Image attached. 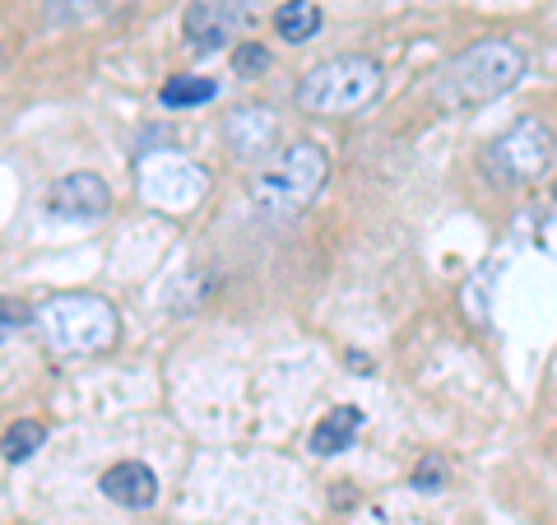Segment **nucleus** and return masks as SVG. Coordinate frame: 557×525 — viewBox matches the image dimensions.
Returning a JSON list of instances; mask_svg holds the SVG:
<instances>
[{"label": "nucleus", "instance_id": "obj_1", "mask_svg": "<svg viewBox=\"0 0 557 525\" xmlns=\"http://www.w3.org/2000/svg\"><path fill=\"white\" fill-rule=\"evenodd\" d=\"M520 75H525V51L507 38H483L469 42L460 57H450L437 70V102L446 108H474V102H493L511 94Z\"/></svg>", "mask_w": 557, "mask_h": 525}, {"label": "nucleus", "instance_id": "obj_2", "mask_svg": "<svg viewBox=\"0 0 557 525\" xmlns=\"http://www.w3.org/2000/svg\"><path fill=\"white\" fill-rule=\"evenodd\" d=\"M33 321H38L47 349L61 358L108 354L121 335L116 307L98 293H57V297H47V303H38Z\"/></svg>", "mask_w": 557, "mask_h": 525}, {"label": "nucleus", "instance_id": "obj_3", "mask_svg": "<svg viewBox=\"0 0 557 525\" xmlns=\"http://www.w3.org/2000/svg\"><path fill=\"white\" fill-rule=\"evenodd\" d=\"M325 178H330L325 149L311 145V139H298V145H288L274 163H265L251 178V200H256L260 215L293 219V215H302V209L321 196Z\"/></svg>", "mask_w": 557, "mask_h": 525}, {"label": "nucleus", "instance_id": "obj_4", "mask_svg": "<svg viewBox=\"0 0 557 525\" xmlns=\"http://www.w3.org/2000/svg\"><path fill=\"white\" fill-rule=\"evenodd\" d=\"M381 65L372 57H330L307 70L298 84V108L311 117H354L381 98Z\"/></svg>", "mask_w": 557, "mask_h": 525}, {"label": "nucleus", "instance_id": "obj_5", "mask_svg": "<svg viewBox=\"0 0 557 525\" xmlns=\"http://www.w3.org/2000/svg\"><path fill=\"white\" fill-rule=\"evenodd\" d=\"M135 182H139V196L153 209H163V215H190L209 191V172L177 149H149L135 163Z\"/></svg>", "mask_w": 557, "mask_h": 525}, {"label": "nucleus", "instance_id": "obj_6", "mask_svg": "<svg viewBox=\"0 0 557 525\" xmlns=\"http://www.w3.org/2000/svg\"><path fill=\"white\" fill-rule=\"evenodd\" d=\"M487 172L507 186H534L548 178V168L557 159V139L539 117H520L516 126L502 131L493 145H487Z\"/></svg>", "mask_w": 557, "mask_h": 525}, {"label": "nucleus", "instance_id": "obj_7", "mask_svg": "<svg viewBox=\"0 0 557 525\" xmlns=\"http://www.w3.org/2000/svg\"><path fill=\"white\" fill-rule=\"evenodd\" d=\"M182 28H186L190 51L214 57V51H223L247 28V5L242 0H190L182 14Z\"/></svg>", "mask_w": 557, "mask_h": 525}, {"label": "nucleus", "instance_id": "obj_8", "mask_svg": "<svg viewBox=\"0 0 557 525\" xmlns=\"http://www.w3.org/2000/svg\"><path fill=\"white\" fill-rule=\"evenodd\" d=\"M47 209L65 223H94L112 209V186L98 172H65L47 191Z\"/></svg>", "mask_w": 557, "mask_h": 525}, {"label": "nucleus", "instance_id": "obj_9", "mask_svg": "<svg viewBox=\"0 0 557 525\" xmlns=\"http://www.w3.org/2000/svg\"><path fill=\"white\" fill-rule=\"evenodd\" d=\"M223 139H228V149L237 159H260V154H270L278 145V117L270 108H233L223 117Z\"/></svg>", "mask_w": 557, "mask_h": 525}, {"label": "nucleus", "instance_id": "obj_10", "mask_svg": "<svg viewBox=\"0 0 557 525\" xmlns=\"http://www.w3.org/2000/svg\"><path fill=\"white\" fill-rule=\"evenodd\" d=\"M102 493L121 506H131V512H145V506L159 502V479H153V469L145 461H121L102 475Z\"/></svg>", "mask_w": 557, "mask_h": 525}, {"label": "nucleus", "instance_id": "obj_11", "mask_svg": "<svg viewBox=\"0 0 557 525\" xmlns=\"http://www.w3.org/2000/svg\"><path fill=\"white\" fill-rule=\"evenodd\" d=\"M358 428H362V410L335 405L317 428H311V451H317V456H339L344 447H354Z\"/></svg>", "mask_w": 557, "mask_h": 525}, {"label": "nucleus", "instance_id": "obj_12", "mask_svg": "<svg viewBox=\"0 0 557 525\" xmlns=\"http://www.w3.org/2000/svg\"><path fill=\"white\" fill-rule=\"evenodd\" d=\"M274 28H278V38L284 42H307V38H317L321 33V10L311 5V0H288V5H278L274 14Z\"/></svg>", "mask_w": 557, "mask_h": 525}, {"label": "nucleus", "instance_id": "obj_13", "mask_svg": "<svg viewBox=\"0 0 557 525\" xmlns=\"http://www.w3.org/2000/svg\"><path fill=\"white\" fill-rule=\"evenodd\" d=\"M219 94V84L214 80H205V75H177V80H168L163 89H159V102L172 112H182V108H200V102H209Z\"/></svg>", "mask_w": 557, "mask_h": 525}, {"label": "nucleus", "instance_id": "obj_14", "mask_svg": "<svg viewBox=\"0 0 557 525\" xmlns=\"http://www.w3.org/2000/svg\"><path fill=\"white\" fill-rule=\"evenodd\" d=\"M102 14V0H42V24L47 28H79Z\"/></svg>", "mask_w": 557, "mask_h": 525}, {"label": "nucleus", "instance_id": "obj_15", "mask_svg": "<svg viewBox=\"0 0 557 525\" xmlns=\"http://www.w3.org/2000/svg\"><path fill=\"white\" fill-rule=\"evenodd\" d=\"M42 442H47V428H42V424H33V418H24V424H14V428L5 432V461H10V465H20V461H28Z\"/></svg>", "mask_w": 557, "mask_h": 525}, {"label": "nucleus", "instance_id": "obj_16", "mask_svg": "<svg viewBox=\"0 0 557 525\" xmlns=\"http://www.w3.org/2000/svg\"><path fill=\"white\" fill-rule=\"evenodd\" d=\"M233 70L242 80H260L270 70V51L265 47H256V42H242L237 51H233Z\"/></svg>", "mask_w": 557, "mask_h": 525}, {"label": "nucleus", "instance_id": "obj_17", "mask_svg": "<svg viewBox=\"0 0 557 525\" xmlns=\"http://www.w3.org/2000/svg\"><path fill=\"white\" fill-rule=\"evenodd\" d=\"M442 479H446V465H442L437 456H432V461H423V465H418V475H413V488H423V493L432 488V493H437V488H442Z\"/></svg>", "mask_w": 557, "mask_h": 525}]
</instances>
